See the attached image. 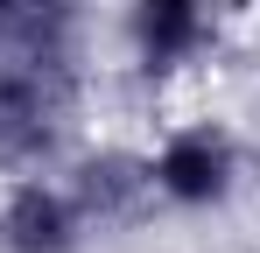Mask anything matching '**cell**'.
<instances>
[{
  "label": "cell",
  "instance_id": "7a4b0ae2",
  "mask_svg": "<svg viewBox=\"0 0 260 253\" xmlns=\"http://www.w3.org/2000/svg\"><path fill=\"white\" fill-rule=\"evenodd\" d=\"M78 197H63V190H43V183H21L7 211H0V232H7V246L14 253H71L78 246Z\"/></svg>",
  "mask_w": 260,
  "mask_h": 253
},
{
  "label": "cell",
  "instance_id": "5b68a950",
  "mask_svg": "<svg viewBox=\"0 0 260 253\" xmlns=\"http://www.w3.org/2000/svg\"><path fill=\"white\" fill-rule=\"evenodd\" d=\"M71 0H0V42H63Z\"/></svg>",
  "mask_w": 260,
  "mask_h": 253
},
{
  "label": "cell",
  "instance_id": "6da1fadb",
  "mask_svg": "<svg viewBox=\"0 0 260 253\" xmlns=\"http://www.w3.org/2000/svg\"><path fill=\"white\" fill-rule=\"evenodd\" d=\"M148 183L176 197V204H211L218 190L232 183V141L218 126H183L162 141V155L148 162Z\"/></svg>",
  "mask_w": 260,
  "mask_h": 253
},
{
  "label": "cell",
  "instance_id": "277c9868",
  "mask_svg": "<svg viewBox=\"0 0 260 253\" xmlns=\"http://www.w3.org/2000/svg\"><path fill=\"white\" fill-rule=\"evenodd\" d=\"M141 190H148V169L141 162L99 155V162H85V176H78V211H85V218H120V211H134Z\"/></svg>",
  "mask_w": 260,
  "mask_h": 253
},
{
  "label": "cell",
  "instance_id": "3957f363",
  "mask_svg": "<svg viewBox=\"0 0 260 253\" xmlns=\"http://www.w3.org/2000/svg\"><path fill=\"white\" fill-rule=\"evenodd\" d=\"M211 36L204 0H134V49L148 71H176L183 56H197Z\"/></svg>",
  "mask_w": 260,
  "mask_h": 253
}]
</instances>
